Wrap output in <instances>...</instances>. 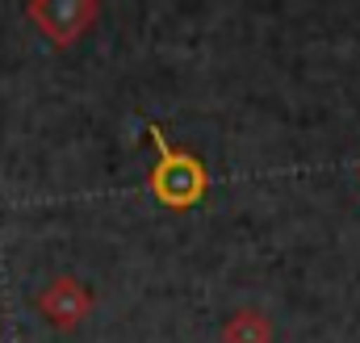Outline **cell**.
Listing matches in <instances>:
<instances>
[{"instance_id":"cell-1","label":"cell","mask_w":360,"mask_h":343,"mask_svg":"<svg viewBox=\"0 0 360 343\" xmlns=\"http://www.w3.org/2000/svg\"><path fill=\"white\" fill-rule=\"evenodd\" d=\"M151 143L160 147V176H155V193L168 201V205H188L197 193H201V168H197V160H188V155H176L168 143H164V134L151 126Z\"/></svg>"}]
</instances>
